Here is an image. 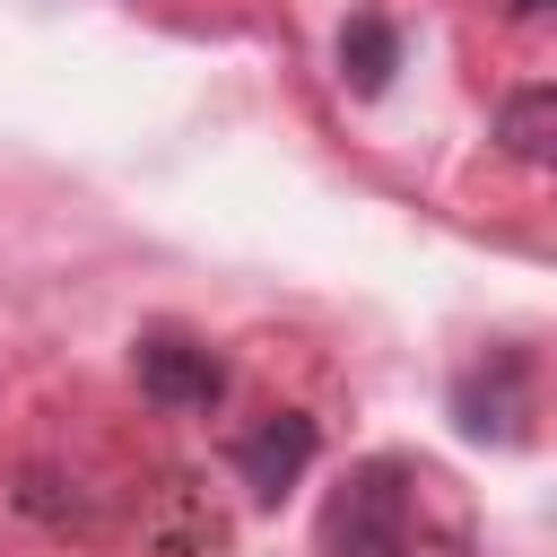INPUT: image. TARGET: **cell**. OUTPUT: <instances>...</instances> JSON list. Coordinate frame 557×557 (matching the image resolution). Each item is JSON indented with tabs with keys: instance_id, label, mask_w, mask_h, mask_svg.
I'll return each instance as SVG.
<instances>
[{
	"instance_id": "7a4b0ae2",
	"label": "cell",
	"mask_w": 557,
	"mask_h": 557,
	"mask_svg": "<svg viewBox=\"0 0 557 557\" xmlns=\"http://www.w3.org/2000/svg\"><path fill=\"white\" fill-rule=\"evenodd\" d=\"M453 418H461V435H479V444H531V418H540L531 357H522V348H487V357L453 383Z\"/></svg>"
},
{
	"instance_id": "6da1fadb",
	"label": "cell",
	"mask_w": 557,
	"mask_h": 557,
	"mask_svg": "<svg viewBox=\"0 0 557 557\" xmlns=\"http://www.w3.org/2000/svg\"><path fill=\"white\" fill-rule=\"evenodd\" d=\"M313 548L322 557H470V513L435 461L374 453L322 496Z\"/></svg>"
},
{
	"instance_id": "8992f818",
	"label": "cell",
	"mask_w": 557,
	"mask_h": 557,
	"mask_svg": "<svg viewBox=\"0 0 557 557\" xmlns=\"http://www.w3.org/2000/svg\"><path fill=\"white\" fill-rule=\"evenodd\" d=\"M496 139H505V157H522V165H548V157H557V96H548V87H522V96H505V113H496Z\"/></svg>"
},
{
	"instance_id": "3957f363",
	"label": "cell",
	"mask_w": 557,
	"mask_h": 557,
	"mask_svg": "<svg viewBox=\"0 0 557 557\" xmlns=\"http://www.w3.org/2000/svg\"><path fill=\"white\" fill-rule=\"evenodd\" d=\"M131 366H139V392L157 409H218L226 400V366L191 331H139V357Z\"/></svg>"
},
{
	"instance_id": "277c9868",
	"label": "cell",
	"mask_w": 557,
	"mask_h": 557,
	"mask_svg": "<svg viewBox=\"0 0 557 557\" xmlns=\"http://www.w3.org/2000/svg\"><path fill=\"white\" fill-rule=\"evenodd\" d=\"M305 470H313V418H305V409H270V418L235 444V479H244L261 505H278Z\"/></svg>"
},
{
	"instance_id": "52a82bcc",
	"label": "cell",
	"mask_w": 557,
	"mask_h": 557,
	"mask_svg": "<svg viewBox=\"0 0 557 557\" xmlns=\"http://www.w3.org/2000/svg\"><path fill=\"white\" fill-rule=\"evenodd\" d=\"M513 9H548V0H513Z\"/></svg>"
},
{
	"instance_id": "5b68a950",
	"label": "cell",
	"mask_w": 557,
	"mask_h": 557,
	"mask_svg": "<svg viewBox=\"0 0 557 557\" xmlns=\"http://www.w3.org/2000/svg\"><path fill=\"white\" fill-rule=\"evenodd\" d=\"M392 70H400V35H392V17L357 9V17L339 26V78H348L357 96H383V87H392Z\"/></svg>"
}]
</instances>
